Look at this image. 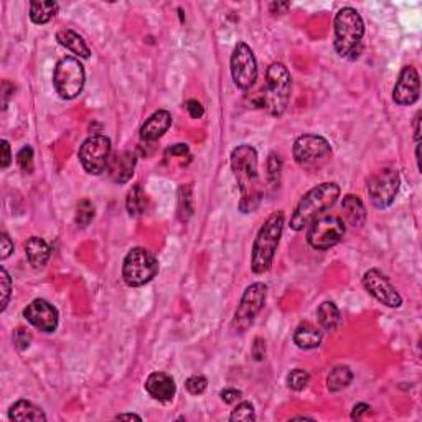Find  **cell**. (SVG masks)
<instances>
[{"label":"cell","instance_id":"obj_41","mask_svg":"<svg viewBox=\"0 0 422 422\" xmlns=\"http://www.w3.org/2000/svg\"><path fill=\"white\" fill-rule=\"evenodd\" d=\"M221 400L226 402V404H233L238 400H241V391L235 390V388H226V390H223L220 393Z\"/></svg>","mask_w":422,"mask_h":422},{"label":"cell","instance_id":"obj_16","mask_svg":"<svg viewBox=\"0 0 422 422\" xmlns=\"http://www.w3.org/2000/svg\"><path fill=\"white\" fill-rule=\"evenodd\" d=\"M421 96V79L414 66H404L393 88V101L397 106H412Z\"/></svg>","mask_w":422,"mask_h":422},{"label":"cell","instance_id":"obj_20","mask_svg":"<svg viewBox=\"0 0 422 422\" xmlns=\"http://www.w3.org/2000/svg\"><path fill=\"white\" fill-rule=\"evenodd\" d=\"M341 220L345 225L352 228H362L367 221V208H364L362 198L355 195H347L341 202Z\"/></svg>","mask_w":422,"mask_h":422},{"label":"cell","instance_id":"obj_19","mask_svg":"<svg viewBox=\"0 0 422 422\" xmlns=\"http://www.w3.org/2000/svg\"><path fill=\"white\" fill-rule=\"evenodd\" d=\"M172 126V116L169 111H157L147 119L140 127V139L145 142H154L162 137L169 127Z\"/></svg>","mask_w":422,"mask_h":422},{"label":"cell","instance_id":"obj_28","mask_svg":"<svg viewBox=\"0 0 422 422\" xmlns=\"http://www.w3.org/2000/svg\"><path fill=\"white\" fill-rule=\"evenodd\" d=\"M126 206L131 216H140L142 213H145L147 195L140 183L134 185V187L129 190V193H127V198H126Z\"/></svg>","mask_w":422,"mask_h":422},{"label":"cell","instance_id":"obj_46","mask_svg":"<svg viewBox=\"0 0 422 422\" xmlns=\"http://www.w3.org/2000/svg\"><path fill=\"white\" fill-rule=\"evenodd\" d=\"M419 124H421V112H417L416 117H414V139H416V144H417V142H421V127H419Z\"/></svg>","mask_w":422,"mask_h":422},{"label":"cell","instance_id":"obj_14","mask_svg":"<svg viewBox=\"0 0 422 422\" xmlns=\"http://www.w3.org/2000/svg\"><path fill=\"white\" fill-rule=\"evenodd\" d=\"M363 287L367 289V292L371 294L376 301L385 303L386 307L397 309V307L402 305L401 294L393 286L390 277H388L386 274H383L379 269H369V271L364 272Z\"/></svg>","mask_w":422,"mask_h":422},{"label":"cell","instance_id":"obj_43","mask_svg":"<svg viewBox=\"0 0 422 422\" xmlns=\"http://www.w3.org/2000/svg\"><path fill=\"white\" fill-rule=\"evenodd\" d=\"M371 409V407H369L368 404H364V402H360V404H357L353 407V411H352V419L355 421V419H362V416L363 414H367V412Z\"/></svg>","mask_w":422,"mask_h":422},{"label":"cell","instance_id":"obj_47","mask_svg":"<svg viewBox=\"0 0 422 422\" xmlns=\"http://www.w3.org/2000/svg\"><path fill=\"white\" fill-rule=\"evenodd\" d=\"M116 419H119V421H122V419H126V421H132V419L142 421V417L137 416V414H117Z\"/></svg>","mask_w":422,"mask_h":422},{"label":"cell","instance_id":"obj_39","mask_svg":"<svg viewBox=\"0 0 422 422\" xmlns=\"http://www.w3.org/2000/svg\"><path fill=\"white\" fill-rule=\"evenodd\" d=\"M12 253H13L12 239L8 238L7 233H2V238H0V258H2V261H6Z\"/></svg>","mask_w":422,"mask_h":422},{"label":"cell","instance_id":"obj_1","mask_svg":"<svg viewBox=\"0 0 422 422\" xmlns=\"http://www.w3.org/2000/svg\"><path fill=\"white\" fill-rule=\"evenodd\" d=\"M231 170H233V175L241 193V200L238 205L239 211H256L259 208L261 202H263L264 190L259 177L258 152H256L253 145H238L231 152Z\"/></svg>","mask_w":422,"mask_h":422},{"label":"cell","instance_id":"obj_27","mask_svg":"<svg viewBox=\"0 0 422 422\" xmlns=\"http://www.w3.org/2000/svg\"><path fill=\"white\" fill-rule=\"evenodd\" d=\"M60 11L56 2H32L30 4V20L37 25H45L53 18Z\"/></svg>","mask_w":422,"mask_h":422},{"label":"cell","instance_id":"obj_8","mask_svg":"<svg viewBox=\"0 0 422 422\" xmlns=\"http://www.w3.org/2000/svg\"><path fill=\"white\" fill-rule=\"evenodd\" d=\"M345 230L347 228L340 216L320 215L310 223L307 243L317 251H327L343 239Z\"/></svg>","mask_w":422,"mask_h":422},{"label":"cell","instance_id":"obj_31","mask_svg":"<svg viewBox=\"0 0 422 422\" xmlns=\"http://www.w3.org/2000/svg\"><path fill=\"white\" fill-rule=\"evenodd\" d=\"M309 381H310L309 371H305V369L302 368L292 369V371L287 374V386L291 388L292 391L305 390L307 385H309Z\"/></svg>","mask_w":422,"mask_h":422},{"label":"cell","instance_id":"obj_25","mask_svg":"<svg viewBox=\"0 0 422 422\" xmlns=\"http://www.w3.org/2000/svg\"><path fill=\"white\" fill-rule=\"evenodd\" d=\"M317 317H319V324L322 325V329L327 331H336L341 327V314L338 307L335 305V302H322L319 309H317Z\"/></svg>","mask_w":422,"mask_h":422},{"label":"cell","instance_id":"obj_2","mask_svg":"<svg viewBox=\"0 0 422 422\" xmlns=\"http://www.w3.org/2000/svg\"><path fill=\"white\" fill-rule=\"evenodd\" d=\"M340 187L335 182H325L314 187L301 198L291 216V228L294 231H302L315 218L331 208L338 200Z\"/></svg>","mask_w":422,"mask_h":422},{"label":"cell","instance_id":"obj_21","mask_svg":"<svg viewBox=\"0 0 422 422\" xmlns=\"http://www.w3.org/2000/svg\"><path fill=\"white\" fill-rule=\"evenodd\" d=\"M51 254V249L48 243L44 238H38V236H32L27 239L25 243V256L28 263L32 264V268L41 269L45 268L48 263Z\"/></svg>","mask_w":422,"mask_h":422},{"label":"cell","instance_id":"obj_23","mask_svg":"<svg viewBox=\"0 0 422 422\" xmlns=\"http://www.w3.org/2000/svg\"><path fill=\"white\" fill-rule=\"evenodd\" d=\"M294 343L301 350L319 348L322 343V331L309 322H303L294 331Z\"/></svg>","mask_w":422,"mask_h":422},{"label":"cell","instance_id":"obj_5","mask_svg":"<svg viewBox=\"0 0 422 422\" xmlns=\"http://www.w3.org/2000/svg\"><path fill=\"white\" fill-rule=\"evenodd\" d=\"M292 78L282 63H272L265 71L264 104L271 116H282L291 99Z\"/></svg>","mask_w":422,"mask_h":422},{"label":"cell","instance_id":"obj_32","mask_svg":"<svg viewBox=\"0 0 422 422\" xmlns=\"http://www.w3.org/2000/svg\"><path fill=\"white\" fill-rule=\"evenodd\" d=\"M230 421H239V422H254L256 421V411L254 406L251 404L249 401H243L239 402L238 406L235 407L233 412H231Z\"/></svg>","mask_w":422,"mask_h":422},{"label":"cell","instance_id":"obj_30","mask_svg":"<svg viewBox=\"0 0 422 422\" xmlns=\"http://www.w3.org/2000/svg\"><path fill=\"white\" fill-rule=\"evenodd\" d=\"M94 215H96V208L88 198H84L76 206V223H78V226H88L94 220Z\"/></svg>","mask_w":422,"mask_h":422},{"label":"cell","instance_id":"obj_15","mask_svg":"<svg viewBox=\"0 0 422 422\" xmlns=\"http://www.w3.org/2000/svg\"><path fill=\"white\" fill-rule=\"evenodd\" d=\"M23 317L35 329L45 331V334H53L60 324L58 309L45 298H35L32 303H28L23 310Z\"/></svg>","mask_w":422,"mask_h":422},{"label":"cell","instance_id":"obj_44","mask_svg":"<svg viewBox=\"0 0 422 422\" xmlns=\"http://www.w3.org/2000/svg\"><path fill=\"white\" fill-rule=\"evenodd\" d=\"M167 154L170 155H185V154H188V145L187 144H177V145H173V147H170V149L167 150Z\"/></svg>","mask_w":422,"mask_h":422},{"label":"cell","instance_id":"obj_4","mask_svg":"<svg viewBox=\"0 0 422 422\" xmlns=\"http://www.w3.org/2000/svg\"><path fill=\"white\" fill-rule=\"evenodd\" d=\"M335 51L341 58H353L362 46L364 23L358 11L353 7L340 8L334 20Z\"/></svg>","mask_w":422,"mask_h":422},{"label":"cell","instance_id":"obj_34","mask_svg":"<svg viewBox=\"0 0 422 422\" xmlns=\"http://www.w3.org/2000/svg\"><path fill=\"white\" fill-rule=\"evenodd\" d=\"M0 291H2V305H0V312H4L7 309L12 294V279L8 276L6 268L0 269Z\"/></svg>","mask_w":422,"mask_h":422},{"label":"cell","instance_id":"obj_42","mask_svg":"<svg viewBox=\"0 0 422 422\" xmlns=\"http://www.w3.org/2000/svg\"><path fill=\"white\" fill-rule=\"evenodd\" d=\"M12 162V154H11V144L7 140H2V169L6 170Z\"/></svg>","mask_w":422,"mask_h":422},{"label":"cell","instance_id":"obj_11","mask_svg":"<svg viewBox=\"0 0 422 422\" xmlns=\"http://www.w3.org/2000/svg\"><path fill=\"white\" fill-rule=\"evenodd\" d=\"M79 162L89 175L106 172L111 159V139L106 136H91L83 142L78 152Z\"/></svg>","mask_w":422,"mask_h":422},{"label":"cell","instance_id":"obj_22","mask_svg":"<svg viewBox=\"0 0 422 422\" xmlns=\"http://www.w3.org/2000/svg\"><path fill=\"white\" fill-rule=\"evenodd\" d=\"M56 41H58L61 46H65L66 50H70L71 53L79 56V58L88 60L89 56H91V50H89L86 41L83 40V37L78 35V33L73 30H68V28L56 33Z\"/></svg>","mask_w":422,"mask_h":422},{"label":"cell","instance_id":"obj_17","mask_svg":"<svg viewBox=\"0 0 422 422\" xmlns=\"http://www.w3.org/2000/svg\"><path fill=\"white\" fill-rule=\"evenodd\" d=\"M136 164H137V157L134 152L122 150V152H117V154H114L112 157L109 159L106 172L114 183L122 185L129 182L132 178Z\"/></svg>","mask_w":422,"mask_h":422},{"label":"cell","instance_id":"obj_29","mask_svg":"<svg viewBox=\"0 0 422 422\" xmlns=\"http://www.w3.org/2000/svg\"><path fill=\"white\" fill-rule=\"evenodd\" d=\"M192 215H193L192 187H190V185H182L178 190V218L180 221H188V218Z\"/></svg>","mask_w":422,"mask_h":422},{"label":"cell","instance_id":"obj_40","mask_svg":"<svg viewBox=\"0 0 422 422\" xmlns=\"http://www.w3.org/2000/svg\"><path fill=\"white\" fill-rule=\"evenodd\" d=\"M251 353H253L256 362H263L265 358V341L263 338H256Z\"/></svg>","mask_w":422,"mask_h":422},{"label":"cell","instance_id":"obj_24","mask_svg":"<svg viewBox=\"0 0 422 422\" xmlns=\"http://www.w3.org/2000/svg\"><path fill=\"white\" fill-rule=\"evenodd\" d=\"M8 417L12 421H18V422H25V421H33V422H45L46 421V414L44 409L33 404L30 401L20 400L17 401L15 404L11 407L8 411Z\"/></svg>","mask_w":422,"mask_h":422},{"label":"cell","instance_id":"obj_18","mask_svg":"<svg viewBox=\"0 0 422 422\" xmlns=\"http://www.w3.org/2000/svg\"><path fill=\"white\" fill-rule=\"evenodd\" d=\"M145 391L149 393L152 400L159 402H170L173 401L177 395V385H175L173 378L164 371L150 373L145 381Z\"/></svg>","mask_w":422,"mask_h":422},{"label":"cell","instance_id":"obj_45","mask_svg":"<svg viewBox=\"0 0 422 422\" xmlns=\"http://www.w3.org/2000/svg\"><path fill=\"white\" fill-rule=\"evenodd\" d=\"M289 7H291V4L289 2H277V4L274 2V4H271V12L277 11L279 13H286Z\"/></svg>","mask_w":422,"mask_h":422},{"label":"cell","instance_id":"obj_3","mask_svg":"<svg viewBox=\"0 0 422 422\" xmlns=\"http://www.w3.org/2000/svg\"><path fill=\"white\" fill-rule=\"evenodd\" d=\"M284 223H286L284 211H274L261 226L253 243V254H251V269L254 274H264L271 269L282 238Z\"/></svg>","mask_w":422,"mask_h":422},{"label":"cell","instance_id":"obj_37","mask_svg":"<svg viewBox=\"0 0 422 422\" xmlns=\"http://www.w3.org/2000/svg\"><path fill=\"white\" fill-rule=\"evenodd\" d=\"M13 343H15V347L20 350V352L27 350L32 343L30 331H27L25 329H17L15 334H13Z\"/></svg>","mask_w":422,"mask_h":422},{"label":"cell","instance_id":"obj_36","mask_svg":"<svg viewBox=\"0 0 422 422\" xmlns=\"http://www.w3.org/2000/svg\"><path fill=\"white\" fill-rule=\"evenodd\" d=\"M17 164L18 167H20L23 172L32 173L33 170V149L32 147H23L20 149V152L17 154Z\"/></svg>","mask_w":422,"mask_h":422},{"label":"cell","instance_id":"obj_38","mask_svg":"<svg viewBox=\"0 0 422 422\" xmlns=\"http://www.w3.org/2000/svg\"><path fill=\"white\" fill-rule=\"evenodd\" d=\"M185 107H187L188 114L193 119H200L203 114H205V109H203L202 103L197 101V99H190V101L185 103Z\"/></svg>","mask_w":422,"mask_h":422},{"label":"cell","instance_id":"obj_33","mask_svg":"<svg viewBox=\"0 0 422 422\" xmlns=\"http://www.w3.org/2000/svg\"><path fill=\"white\" fill-rule=\"evenodd\" d=\"M281 170H282V160L277 154H271L268 160V177L269 182L274 187H279V182H281Z\"/></svg>","mask_w":422,"mask_h":422},{"label":"cell","instance_id":"obj_13","mask_svg":"<svg viewBox=\"0 0 422 422\" xmlns=\"http://www.w3.org/2000/svg\"><path fill=\"white\" fill-rule=\"evenodd\" d=\"M231 76L241 91H249L258 79V61L244 41H239L231 55Z\"/></svg>","mask_w":422,"mask_h":422},{"label":"cell","instance_id":"obj_7","mask_svg":"<svg viewBox=\"0 0 422 422\" xmlns=\"http://www.w3.org/2000/svg\"><path fill=\"white\" fill-rule=\"evenodd\" d=\"M84 83H86V73L84 66L78 58L65 56L55 66L53 71V86L61 99L71 101L83 93Z\"/></svg>","mask_w":422,"mask_h":422},{"label":"cell","instance_id":"obj_12","mask_svg":"<svg viewBox=\"0 0 422 422\" xmlns=\"http://www.w3.org/2000/svg\"><path fill=\"white\" fill-rule=\"evenodd\" d=\"M294 159L301 167H314L325 162L331 155L330 142L317 134L298 136L294 142Z\"/></svg>","mask_w":422,"mask_h":422},{"label":"cell","instance_id":"obj_6","mask_svg":"<svg viewBox=\"0 0 422 422\" xmlns=\"http://www.w3.org/2000/svg\"><path fill=\"white\" fill-rule=\"evenodd\" d=\"M159 274V261L149 249L132 248L122 263V279L129 287H142Z\"/></svg>","mask_w":422,"mask_h":422},{"label":"cell","instance_id":"obj_26","mask_svg":"<svg viewBox=\"0 0 422 422\" xmlns=\"http://www.w3.org/2000/svg\"><path fill=\"white\" fill-rule=\"evenodd\" d=\"M353 381V371L350 369L347 364H340V367H335L334 369H330L329 376H327V388L331 393H338L345 388H348Z\"/></svg>","mask_w":422,"mask_h":422},{"label":"cell","instance_id":"obj_9","mask_svg":"<svg viewBox=\"0 0 422 422\" xmlns=\"http://www.w3.org/2000/svg\"><path fill=\"white\" fill-rule=\"evenodd\" d=\"M265 298H268V286L263 282H254L246 289L238 309L235 312L233 330L238 334H244L254 324L256 317L263 310Z\"/></svg>","mask_w":422,"mask_h":422},{"label":"cell","instance_id":"obj_10","mask_svg":"<svg viewBox=\"0 0 422 422\" xmlns=\"http://www.w3.org/2000/svg\"><path fill=\"white\" fill-rule=\"evenodd\" d=\"M400 172L395 169H381L368 178V195L379 210L391 206L400 192Z\"/></svg>","mask_w":422,"mask_h":422},{"label":"cell","instance_id":"obj_35","mask_svg":"<svg viewBox=\"0 0 422 422\" xmlns=\"http://www.w3.org/2000/svg\"><path fill=\"white\" fill-rule=\"evenodd\" d=\"M185 385H187V391L190 393V395L200 396L206 391L208 379L203 376V374H193V376H190L187 379V383H185Z\"/></svg>","mask_w":422,"mask_h":422}]
</instances>
